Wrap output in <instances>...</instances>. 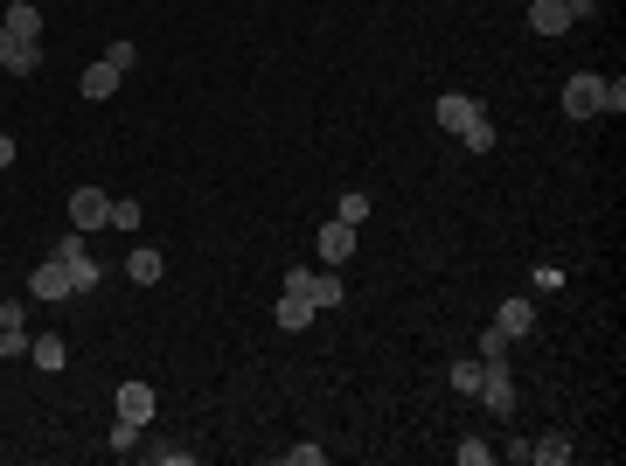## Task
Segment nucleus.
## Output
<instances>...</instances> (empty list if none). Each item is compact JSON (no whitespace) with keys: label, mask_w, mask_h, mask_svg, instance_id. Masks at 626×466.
I'll use <instances>...</instances> for the list:
<instances>
[{"label":"nucleus","mask_w":626,"mask_h":466,"mask_svg":"<svg viewBox=\"0 0 626 466\" xmlns=\"http://www.w3.org/2000/svg\"><path fill=\"white\" fill-rule=\"evenodd\" d=\"M564 112H571V119H599V112H606V77H592V70L571 77V84H564Z\"/></svg>","instance_id":"obj_1"},{"label":"nucleus","mask_w":626,"mask_h":466,"mask_svg":"<svg viewBox=\"0 0 626 466\" xmlns=\"http://www.w3.org/2000/svg\"><path fill=\"white\" fill-rule=\"evenodd\" d=\"M70 223H77L84 237H91V230H112V195H105V188H77V195H70Z\"/></svg>","instance_id":"obj_2"},{"label":"nucleus","mask_w":626,"mask_h":466,"mask_svg":"<svg viewBox=\"0 0 626 466\" xmlns=\"http://www.w3.org/2000/svg\"><path fill=\"white\" fill-rule=\"evenodd\" d=\"M28 300H77V286H70V265H63V258H42V265L28 272Z\"/></svg>","instance_id":"obj_3"},{"label":"nucleus","mask_w":626,"mask_h":466,"mask_svg":"<svg viewBox=\"0 0 626 466\" xmlns=\"http://www.w3.org/2000/svg\"><path fill=\"white\" fill-rule=\"evenodd\" d=\"M279 286L300 293V300H313V307H341V279H334V272H286Z\"/></svg>","instance_id":"obj_4"},{"label":"nucleus","mask_w":626,"mask_h":466,"mask_svg":"<svg viewBox=\"0 0 626 466\" xmlns=\"http://www.w3.org/2000/svg\"><path fill=\"white\" fill-rule=\"evenodd\" d=\"M473 119H487V105H480V98H467V91H446V98H439V126H446L453 140L467 133Z\"/></svg>","instance_id":"obj_5"},{"label":"nucleus","mask_w":626,"mask_h":466,"mask_svg":"<svg viewBox=\"0 0 626 466\" xmlns=\"http://www.w3.org/2000/svg\"><path fill=\"white\" fill-rule=\"evenodd\" d=\"M473 397H480L494 418H508V411H515V383H508V369H501V362H487V376H480V390H473Z\"/></svg>","instance_id":"obj_6"},{"label":"nucleus","mask_w":626,"mask_h":466,"mask_svg":"<svg viewBox=\"0 0 626 466\" xmlns=\"http://www.w3.org/2000/svg\"><path fill=\"white\" fill-rule=\"evenodd\" d=\"M529 327H536V300H522V293L501 300V313H494V334H501V341H522Z\"/></svg>","instance_id":"obj_7"},{"label":"nucleus","mask_w":626,"mask_h":466,"mask_svg":"<svg viewBox=\"0 0 626 466\" xmlns=\"http://www.w3.org/2000/svg\"><path fill=\"white\" fill-rule=\"evenodd\" d=\"M0 28H7L14 42H42V7H35V0H14V7L0 14Z\"/></svg>","instance_id":"obj_8"},{"label":"nucleus","mask_w":626,"mask_h":466,"mask_svg":"<svg viewBox=\"0 0 626 466\" xmlns=\"http://www.w3.org/2000/svg\"><path fill=\"white\" fill-rule=\"evenodd\" d=\"M28 362H35L42 376H56V369L70 362V341H63V334H28Z\"/></svg>","instance_id":"obj_9"},{"label":"nucleus","mask_w":626,"mask_h":466,"mask_svg":"<svg viewBox=\"0 0 626 466\" xmlns=\"http://www.w3.org/2000/svg\"><path fill=\"white\" fill-rule=\"evenodd\" d=\"M320 258L327 265H348L355 258V223H320Z\"/></svg>","instance_id":"obj_10"},{"label":"nucleus","mask_w":626,"mask_h":466,"mask_svg":"<svg viewBox=\"0 0 626 466\" xmlns=\"http://www.w3.org/2000/svg\"><path fill=\"white\" fill-rule=\"evenodd\" d=\"M119 418L126 425H147L154 418V383H119Z\"/></svg>","instance_id":"obj_11"},{"label":"nucleus","mask_w":626,"mask_h":466,"mask_svg":"<svg viewBox=\"0 0 626 466\" xmlns=\"http://www.w3.org/2000/svg\"><path fill=\"white\" fill-rule=\"evenodd\" d=\"M529 28L536 35H564L571 28V0H529Z\"/></svg>","instance_id":"obj_12"},{"label":"nucleus","mask_w":626,"mask_h":466,"mask_svg":"<svg viewBox=\"0 0 626 466\" xmlns=\"http://www.w3.org/2000/svg\"><path fill=\"white\" fill-rule=\"evenodd\" d=\"M77 91H84V98H112V91H119V70H112V63L98 56V63H91V70L77 77Z\"/></svg>","instance_id":"obj_13"},{"label":"nucleus","mask_w":626,"mask_h":466,"mask_svg":"<svg viewBox=\"0 0 626 466\" xmlns=\"http://www.w3.org/2000/svg\"><path fill=\"white\" fill-rule=\"evenodd\" d=\"M529 460L536 466H564L571 460V439H564V432H543V439H529Z\"/></svg>","instance_id":"obj_14"},{"label":"nucleus","mask_w":626,"mask_h":466,"mask_svg":"<svg viewBox=\"0 0 626 466\" xmlns=\"http://www.w3.org/2000/svg\"><path fill=\"white\" fill-rule=\"evenodd\" d=\"M126 279H133V286H160V251H147V244H140V251L126 258Z\"/></svg>","instance_id":"obj_15"},{"label":"nucleus","mask_w":626,"mask_h":466,"mask_svg":"<svg viewBox=\"0 0 626 466\" xmlns=\"http://www.w3.org/2000/svg\"><path fill=\"white\" fill-rule=\"evenodd\" d=\"M313 313H320L313 300H300V293H286V286H279V327H307Z\"/></svg>","instance_id":"obj_16"},{"label":"nucleus","mask_w":626,"mask_h":466,"mask_svg":"<svg viewBox=\"0 0 626 466\" xmlns=\"http://www.w3.org/2000/svg\"><path fill=\"white\" fill-rule=\"evenodd\" d=\"M460 147L467 154H494V119H473L467 133H460Z\"/></svg>","instance_id":"obj_17"},{"label":"nucleus","mask_w":626,"mask_h":466,"mask_svg":"<svg viewBox=\"0 0 626 466\" xmlns=\"http://www.w3.org/2000/svg\"><path fill=\"white\" fill-rule=\"evenodd\" d=\"M480 376H487V362H480V355H473V362H453V376H446V383H453V390H480Z\"/></svg>","instance_id":"obj_18"},{"label":"nucleus","mask_w":626,"mask_h":466,"mask_svg":"<svg viewBox=\"0 0 626 466\" xmlns=\"http://www.w3.org/2000/svg\"><path fill=\"white\" fill-rule=\"evenodd\" d=\"M49 258H63V265H77V258H91V251H84V230H70V237H56V251H49Z\"/></svg>","instance_id":"obj_19"},{"label":"nucleus","mask_w":626,"mask_h":466,"mask_svg":"<svg viewBox=\"0 0 626 466\" xmlns=\"http://www.w3.org/2000/svg\"><path fill=\"white\" fill-rule=\"evenodd\" d=\"M105 63H112V70H119V77H126V70H133V63H140V49H133V42H112V49H105Z\"/></svg>","instance_id":"obj_20"},{"label":"nucleus","mask_w":626,"mask_h":466,"mask_svg":"<svg viewBox=\"0 0 626 466\" xmlns=\"http://www.w3.org/2000/svg\"><path fill=\"white\" fill-rule=\"evenodd\" d=\"M362 216H369V195L348 188V195H341V223H362Z\"/></svg>","instance_id":"obj_21"},{"label":"nucleus","mask_w":626,"mask_h":466,"mask_svg":"<svg viewBox=\"0 0 626 466\" xmlns=\"http://www.w3.org/2000/svg\"><path fill=\"white\" fill-rule=\"evenodd\" d=\"M112 230H140V202H133V195L112 202Z\"/></svg>","instance_id":"obj_22"},{"label":"nucleus","mask_w":626,"mask_h":466,"mask_svg":"<svg viewBox=\"0 0 626 466\" xmlns=\"http://www.w3.org/2000/svg\"><path fill=\"white\" fill-rule=\"evenodd\" d=\"M98 279H105V272H98V265H91V258H77V265H70V286H77V293H91V286H98Z\"/></svg>","instance_id":"obj_23"},{"label":"nucleus","mask_w":626,"mask_h":466,"mask_svg":"<svg viewBox=\"0 0 626 466\" xmlns=\"http://www.w3.org/2000/svg\"><path fill=\"white\" fill-rule=\"evenodd\" d=\"M529 286H536V293H564V272H557V265H536Z\"/></svg>","instance_id":"obj_24"},{"label":"nucleus","mask_w":626,"mask_h":466,"mask_svg":"<svg viewBox=\"0 0 626 466\" xmlns=\"http://www.w3.org/2000/svg\"><path fill=\"white\" fill-rule=\"evenodd\" d=\"M494 460V446L487 439H460V466H487Z\"/></svg>","instance_id":"obj_25"},{"label":"nucleus","mask_w":626,"mask_h":466,"mask_svg":"<svg viewBox=\"0 0 626 466\" xmlns=\"http://www.w3.org/2000/svg\"><path fill=\"white\" fill-rule=\"evenodd\" d=\"M147 460H154V466H195V453H188V446H154Z\"/></svg>","instance_id":"obj_26"},{"label":"nucleus","mask_w":626,"mask_h":466,"mask_svg":"<svg viewBox=\"0 0 626 466\" xmlns=\"http://www.w3.org/2000/svg\"><path fill=\"white\" fill-rule=\"evenodd\" d=\"M133 446H140V425L119 418V425H112V453H133Z\"/></svg>","instance_id":"obj_27"},{"label":"nucleus","mask_w":626,"mask_h":466,"mask_svg":"<svg viewBox=\"0 0 626 466\" xmlns=\"http://www.w3.org/2000/svg\"><path fill=\"white\" fill-rule=\"evenodd\" d=\"M501 355H508V341H501V334L487 327V334H480V362H501Z\"/></svg>","instance_id":"obj_28"},{"label":"nucleus","mask_w":626,"mask_h":466,"mask_svg":"<svg viewBox=\"0 0 626 466\" xmlns=\"http://www.w3.org/2000/svg\"><path fill=\"white\" fill-rule=\"evenodd\" d=\"M286 460H293V466H320V460H327V446H293Z\"/></svg>","instance_id":"obj_29"},{"label":"nucleus","mask_w":626,"mask_h":466,"mask_svg":"<svg viewBox=\"0 0 626 466\" xmlns=\"http://www.w3.org/2000/svg\"><path fill=\"white\" fill-rule=\"evenodd\" d=\"M7 160H14V140H7V133H0V167H7Z\"/></svg>","instance_id":"obj_30"},{"label":"nucleus","mask_w":626,"mask_h":466,"mask_svg":"<svg viewBox=\"0 0 626 466\" xmlns=\"http://www.w3.org/2000/svg\"><path fill=\"white\" fill-rule=\"evenodd\" d=\"M0 362H7V355H0Z\"/></svg>","instance_id":"obj_31"}]
</instances>
